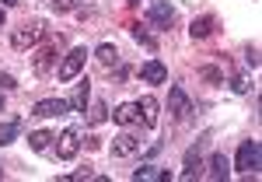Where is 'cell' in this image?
Listing matches in <instances>:
<instances>
[{
	"label": "cell",
	"mask_w": 262,
	"mask_h": 182,
	"mask_svg": "<svg viewBox=\"0 0 262 182\" xmlns=\"http://www.w3.org/2000/svg\"><path fill=\"white\" fill-rule=\"evenodd\" d=\"M206 147H210V130H206V133H200V140L185 151V175H182V179H196V172H200V161H203V154H206Z\"/></svg>",
	"instance_id": "obj_6"
},
{
	"label": "cell",
	"mask_w": 262,
	"mask_h": 182,
	"mask_svg": "<svg viewBox=\"0 0 262 182\" xmlns=\"http://www.w3.org/2000/svg\"><path fill=\"white\" fill-rule=\"evenodd\" d=\"M60 46H63V42L56 39V42H49V46H42V49H39V56H35V74H39V77H49V74L56 70V60H60Z\"/></svg>",
	"instance_id": "obj_7"
},
{
	"label": "cell",
	"mask_w": 262,
	"mask_h": 182,
	"mask_svg": "<svg viewBox=\"0 0 262 182\" xmlns=\"http://www.w3.org/2000/svg\"><path fill=\"white\" fill-rule=\"evenodd\" d=\"M129 35H133V39L140 42V46H147V49H158V42H154V35H150V32H147L143 25H133V28H129Z\"/></svg>",
	"instance_id": "obj_21"
},
{
	"label": "cell",
	"mask_w": 262,
	"mask_h": 182,
	"mask_svg": "<svg viewBox=\"0 0 262 182\" xmlns=\"http://www.w3.org/2000/svg\"><path fill=\"white\" fill-rule=\"evenodd\" d=\"M210 32H213V18H210V14H206V18H196V21H192V28H189L192 39H206Z\"/></svg>",
	"instance_id": "obj_20"
},
{
	"label": "cell",
	"mask_w": 262,
	"mask_h": 182,
	"mask_svg": "<svg viewBox=\"0 0 262 182\" xmlns=\"http://www.w3.org/2000/svg\"><path fill=\"white\" fill-rule=\"evenodd\" d=\"M84 112H88V123H91V126H98V123L108 119V109H105V102H88V109H84Z\"/></svg>",
	"instance_id": "obj_19"
},
{
	"label": "cell",
	"mask_w": 262,
	"mask_h": 182,
	"mask_svg": "<svg viewBox=\"0 0 262 182\" xmlns=\"http://www.w3.org/2000/svg\"><path fill=\"white\" fill-rule=\"evenodd\" d=\"M21 126L25 123L14 116V119H7V123H0V147H7V144H14L21 137Z\"/></svg>",
	"instance_id": "obj_17"
},
{
	"label": "cell",
	"mask_w": 262,
	"mask_h": 182,
	"mask_svg": "<svg viewBox=\"0 0 262 182\" xmlns=\"http://www.w3.org/2000/svg\"><path fill=\"white\" fill-rule=\"evenodd\" d=\"M81 137H84V126H67L60 137H56V158H63V161L77 158V151H81Z\"/></svg>",
	"instance_id": "obj_3"
},
{
	"label": "cell",
	"mask_w": 262,
	"mask_h": 182,
	"mask_svg": "<svg viewBox=\"0 0 262 182\" xmlns=\"http://www.w3.org/2000/svg\"><path fill=\"white\" fill-rule=\"evenodd\" d=\"M231 88H234L238 95H245V91H248V81H245V77H234V81H231Z\"/></svg>",
	"instance_id": "obj_26"
},
{
	"label": "cell",
	"mask_w": 262,
	"mask_h": 182,
	"mask_svg": "<svg viewBox=\"0 0 262 182\" xmlns=\"http://www.w3.org/2000/svg\"><path fill=\"white\" fill-rule=\"evenodd\" d=\"M137 109H140L143 126H147V130H154V126H158V109H161V105H158V98H154V95H143V98L137 102Z\"/></svg>",
	"instance_id": "obj_13"
},
{
	"label": "cell",
	"mask_w": 262,
	"mask_h": 182,
	"mask_svg": "<svg viewBox=\"0 0 262 182\" xmlns=\"http://www.w3.org/2000/svg\"><path fill=\"white\" fill-rule=\"evenodd\" d=\"M4 21H7V18H4V7H0V28H4Z\"/></svg>",
	"instance_id": "obj_28"
},
{
	"label": "cell",
	"mask_w": 262,
	"mask_h": 182,
	"mask_svg": "<svg viewBox=\"0 0 262 182\" xmlns=\"http://www.w3.org/2000/svg\"><path fill=\"white\" fill-rule=\"evenodd\" d=\"M133 182H171V172H164L161 165H140L133 168Z\"/></svg>",
	"instance_id": "obj_12"
},
{
	"label": "cell",
	"mask_w": 262,
	"mask_h": 182,
	"mask_svg": "<svg viewBox=\"0 0 262 182\" xmlns=\"http://www.w3.org/2000/svg\"><path fill=\"white\" fill-rule=\"evenodd\" d=\"M67 112H70V102L67 98H42L32 109V116H39V119H56V116H67Z\"/></svg>",
	"instance_id": "obj_8"
},
{
	"label": "cell",
	"mask_w": 262,
	"mask_h": 182,
	"mask_svg": "<svg viewBox=\"0 0 262 182\" xmlns=\"http://www.w3.org/2000/svg\"><path fill=\"white\" fill-rule=\"evenodd\" d=\"M140 81L143 84H164V81H168V67H164L161 60L140 63Z\"/></svg>",
	"instance_id": "obj_11"
},
{
	"label": "cell",
	"mask_w": 262,
	"mask_h": 182,
	"mask_svg": "<svg viewBox=\"0 0 262 182\" xmlns=\"http://www.w3.org/2000/svg\"><path fill=\"white\" fill-rule=\"evenodd\" d=\"M21 0H0V7H18Z\"/></svg>",
	"instance_id": "obj_27"
},
{
	"label": "cell",
	"mask_w": 262,
	"mask_h": 182,
	"mask_svg": "<svg viewBox=\"0 0 262 182\" xmlns=\"http://www.w3.org/2000/svg\"><path fill=\"white\" fill-rule=\"evenodd\" d=\"M14 88H18V81H14L7 70H0V91H14Z\"/></svg>",
	"instance_id": "obj_25"
},
{
	"label": "cell",
	"mask_w": 262,
	"mask_h": 182,
	"mask_svg": "<svg viewBox=\"0 0 262 182\" xmlns=\"http://www.w3.org/2000/svg\"><path fill=\"white\" fill-rule=\"evenodd\" d=\"M206 179H210V182L231 179V161H227L224 154H213V158H210V168H206Z\"/></svg>",
	"instance_id": "obj_15"
},
{
	"label": "cell",
	"mask_w": 262,
	"mask_h": 182,
	"mask_svg": "<svg viewBox=\"0 0 262 182\" xmlns=\"http://www.w3.org/2000/svg\"><path fill=\"white\" fill-rule=\"evenodd\" d=\"M53 140V133H46V130H35V133H28V144H32V151H46Z\"/></svg>",
	"instance_id": "obj_22"
},
{
	"label": "cell",
	"mask_w": 262,
	"mask_h": 182,
	"mask_svg": "<svg viewBox=\"0 0 262 182\" xmlns=\"http://www.w3.org/2000/svg\"><path fill=\"white\" fill-rule=\"evenodd\" d=\"M112 119L119 123V126H137V123H140V109H137V102H122V105H116Z\"/></svg>",
	"instance_id": "obj_14"
},
{
	"label": "cell",
	"mask_w": 262,
	"mask_h": 182,
	"mask_svg": "<svg viewBox=\"0 0 262 182\" xmlns=\"http://www.w3.org/2000/svg\"><path fill=\"white\" fill-rule=\"evenodd\" d=\"M95 60H98L101 67H116V63H119V49H116L112 42H101L98 49H95Z\"/></svg>",
	"instance_id": "obj_18"
},
{
	"label": "cell",
	"mask_w": 262,
	"mask_h": 182,
	"mask_svg": "<svg viewBox=\"0 0 262 182\" xmlns=\"http://www.w3.org/2000/svg\"><path fill=\"white\" fill-rule=\"evenodd\" d=\"M140 151V137L133 130H122L119 137H112V158H129Z\"/></svg>",
	"instance_id": "obj_9"
},
{
	"label": "cell",
	"mask_w": 262,
	"mask_h": 182,
	"mask_svg": "<svg viewBox=\"0 0 262 182\" xmlns=\"http://www.w3.org/2000/svg\"><path fill=\"white\" fill-rule=\"evenodd\" d=\"M245 67L259 70V49H255V46H245Z\"/></svg>",
	"instance_id": "obj_24"
},
{
	"label": "cell",
	"mask_w": 262,
	"mask_h": 182,
	"mask_svg": "<svg viewBox=\"0 0 262 182\" xmlns=\"http://www.w3.org/2000/svg\"><path fill=\"white\" fill-rule=\"evenodd\" d=\"M234 168H238L242 175H259V168H262V144L259 140H242V144H238Z\"/></svg>",
	"instance_id": "obj_1"
},
{
	"label": "cell",
	"mask_w": 262,
	"mask_h": 182,
	"mask_svg": "<svg viewBox=\"0 0 262 182\" xmlns=\"http://www.w3.org/2000/svg\"><path fill=\"white\" fill-rule=\"evenodd\" d=\"M0 175H4V165H0Z\"/></svg>",
	"instance_id": "obj_30"
},
{
	"label": "cell",
	"mask_w": 262,
	"mask_h": 182,
	"mask_svg": "<svg viewBox=\"0 0 262 182\" xmlns=\"http://www.w3.org/2000/svg\"><path fill=\"white\" fill-rule=\"evenodd\" d=\"M84 60H88V49H84V46H74V49L63 56V63L56 67V77H60V81H77L81 70H84Z\"/></svg>",
	"instance_id": "obj_2"
},
{
	"label": "cell",
	"mask_w": 262,
	"mask_h": 182,
	"mask_svg": "<svg viewBox=\"0 0 262 182\" xmlns=\"http://www.w3.org/2000/svg\"><path fill=\"white\" fill-rule=\"evenodd\" d=\"M168 112H171V116H175L179 123H185L189 116H192V112H196L182 84H171V88H168Z\"/></svg>",
	"instance_id": "obj_5"
},
{
	"label": "cell",
	"mask_w": 262,
	"mask_h": 182,
	"mask_svg": "<svg viewBox=\"0 0 262 182\" xmlns=\"http://www.w3.org/2000/svg\"><path fill=\"white\" fill-rule=\"evenodd\" d=\"M67 102H70V109H74V112H84V109H88V102H91V81L81 77V81H77V91H74V98H67Z\"/></svg>",
	"instance_id": "obj_16"
},
{
	"label": "cell",
	"mask_w": 262,
	"mask_h": 182,
	"mask_svg": "<svg viewBox=\"0 0 262 182\" xmlns=\"http://www.w3.org/2000/svg\"><path fill=\"white\" fill-rule=\"evenodd\" d=\"M42 39H46V25H42V21H32V25L25 21L18 32L11 35V46L25 53V49H32V46H35V42H42Z\"/></svg>",
	"instance_id": "obj_4"
},
{
	"label": "cell",
	"mask_w": 262,
	"mask_h": 182,
	"mask_svg": "<svg viewBox=\"0 0 262 182\" xmlns=\"http://www.w3.org/2000/svg\"><path fill=\"white\" fill-rule=\"evenodd\" d=\"M147 21H150L154 28H161V32H168V28L175 25V7H171L168 0H158V4L150 7V14H147Z\"/></svg>",
	"instance_id": "obj_10"
},
{
	"label": "cell",
	"mask_w": 262,
	"mask_h": 182,
	"mask_svg": "<svg viewBox=\"0 0 262 182\" xmlns=\"http://www.w3.org/2000/svg\"><path fill=\"white\" fill-rule=\"evenodd\" d=\"M0 112H4V95H0Z\"/></svg>",
	"instance_id": "obj_29"
},
{
	"label": "cell",
	"mask_w": 262,
	"mask_h": 182,
	"mask_svg": "<svg viewBox=\"0 0 262 182\" xmlns=\"http://www.w3.org/2000/svg\"><path fill=\"white\" fill-rule=\"evenodd\" d=\"M84 0H53V11L56 14H67V11H74V7H81Z\"/></svg>",
	"instance_id": "obj_23"
}]
</instances>
